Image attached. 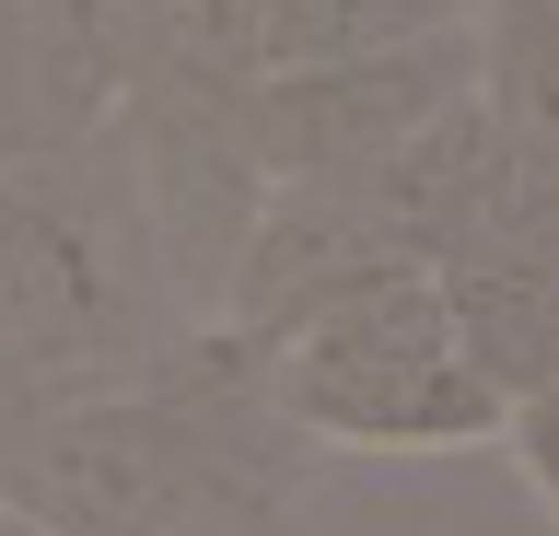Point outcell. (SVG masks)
<instances>
[{"label": "cell", "mask_w": 559, "mask_h": 536, "mask_svg": "<svg viewBox=\"0 0 559 536\" xmlns=\"http://www.w3.org/2000/svg\"><path fill=\"white\" fill-rule=\"evenodd\" d=\"M129 106V0H0V176L105 152Z\"/></svg>", "instance_id": "obj_6"}, {"label": "cell", "mask_w": 559, "mask_h": 536, "mask_svg": "<svg viewBox=\"0 0 559 536\" xmlns=\"http://www.w3.org/2000/svg\"><path fill=\"white\" fill-rule=\"evenodd\" d=\"M478 12H489V0H478Z\"/></svg>", "instance_id": "obj_14"}, {"label": "cell", "mask_w": 559, "mask_h": 536, "mask_svg": "<svg viewBox=\"0 0 559 536\" xmlns=\"http://www.w3.org/2000/svg\"><path fill=\"white\" fill-rule=\"evenodd\" d=\"M501 455L524 466V490H536V513H548V536H559V385L524 396L513 420H501Z\"/></svg>", "instance_id": "obj_11"}, {"label": "cell", "mask_w": 559, "mask_h": 536, "mask_svg": "<svg viewBox=\"0 0 559 536\" xmlns=\"http://www.w3.org/2000/svg\"><path fill=\"white\" fill-rule=\"evenodd\" d=\"M443 24H478V0H269V82L326 71V59H373V47H419Z\"/></svg>", "instance_id": "obj_10"}, {"label": "cell", "mask_w": 559, "mask_h": 536, "mask_svg": "<svg viewBox=\"0 0 559 536\" xmlns=\"http://www.w3.org/2000/svg\"><path fill=\"white\" fill-rule=\"evenodd\" d=\"M187 338L199 326L140 234L117 152L0 176V385L12 396L129 385V373L175 361Z\"/></svg>", "instance_id": "obj_2"}, {"label": "cell", "mask_w": 559, "mask_h": 536, "mask_svg": "<svg viewBox=\"0 0 559 536\" xmlns=\"http://www.w3.org/2000/svg\"><path fill=\"white\" fill-rule=\"evenodd\" d=\"M304 478V443L280 431L269 385L234 338H187L129 385L35 396V420L0 455V501L47 536H199L234 501Z\"/></svg>", "instance_id": "obj_1"}, {"label": "cell", "mask_w": 559, "mask_h": 536, "mask_svg": "<svg viewBox=\"0 0 559 536\" xmlns=\"http://www.w3.org/2000/svg\"><path fill=\"white\" fill-rule=\"evenodd\" d=\"M396 269H419V257L361 211V187H269V211H257V234H245L234 281H222L210 338H234V350L257 361V350H280L292 326H314L326 303L396 281Z\"/></svg>", "instance_id": "obj_7"}, {"label": "cell", "mask_w": 559, "mask_h": 536, "mask_svg": "<svg viewBox=\"0 0 559 536\" xmlns=\"http://www.w3.org/2000/svg\"><path fill=\"white\" fill-rule=\"evenodd\" d=\"M431 291H443L466 361L501 385V408L559 385V187L524 152H513V176H501V199L431 257Z\"/></svg>", "instance_id": "obj_5"}, {"label": "cell", "mask_w": 559, "mask_h": 536, "mask_svg": "<svg viewBox=\"0 0 559 536\" xmlns=\"http://www.w3.org/2000/svg\"><path fill=\"white\" fill-rule=\"evenodd\" d=\"M129 82H269V0H129Z\"/></svg>", "instance_id": "obj_8"}, {"label": "cell", "mask_w": 559, "mask_h": 536, "mask_svg": "<svg viewBox=\"0 0 559 536\" xmlns=\"http://www.w3.org/2000/svg\"><path fill=\"white\" fill-rule=\"evenodd\" d=\"M466 94H478V24L373 47V59H326V71H280V82H257V164H269V187L373 176L384 152H408Z\"/></svg>", "instance_id": "obj_4"}, {"label": "cell", "mask_w": 559, "mask_h": 536, "mask_svg": "<svg viewBox=\"0 0 559 536\" xmlns=\"http://www.w3.org/2000/svg\"><path fill=\"white\" fill-rule=\"evenodd\" d=\"M0 536H47V525H35V513H12V501H0Z\"/></svg>", "instance_id": "obj_13"}, {"label": "cell", "mask_w": 559, "mask_h": 536, "mask_svg": "<svg viewBox=\"0 0 559 536\" xmlns=\"http://www.w3.org/2000/svg\"><path fill=\"white\" fill-rule=\"evenodd\" d=\"M478 94L501 141L559 187V0H489L478 12Z\"/></svg>", "instance_id": "obj_9"}, {"label": "cell", "mask_w": 559, "mask_h": 536, "mask_svg": "<svg viewBox=\"0 0 559 536\" xmlns=\"http://www.w3.org/2000/svg\"><path fill=\"white\" fill-rule=\"evenodd\" d=\"M35 420V396H12V385H0V455H12V431H24Z\"/></svg>", "instance_id": "obj_12"}, {"label": "cell", "mask_w": 559, "mask_h": 536, "mask_svg": "<svg viewBox=\"0 0 559 536\" xmlns=\"http://www.w3.org/2000/svg\"><path fill=\"white\" fill-rule=\"evenodd\" d=\"M257 385L304 455H478L513 420L501 385L466 361L431 269H396L292 326L280 350H257Z\"/></svg>", "instance_id": "obj_3"}]
</instances>
